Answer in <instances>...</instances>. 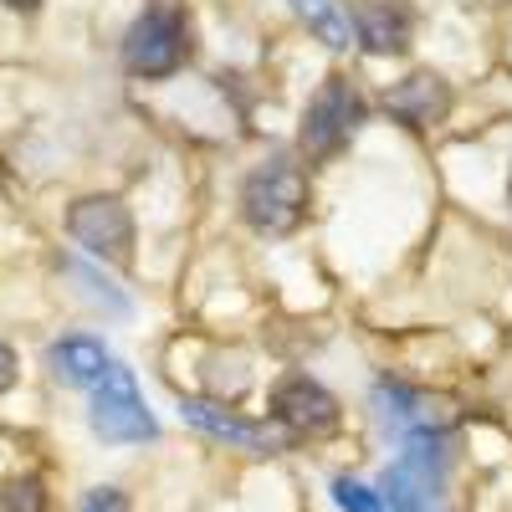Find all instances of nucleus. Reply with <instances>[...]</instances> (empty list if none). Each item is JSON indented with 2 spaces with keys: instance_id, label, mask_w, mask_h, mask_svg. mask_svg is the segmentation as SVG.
I'll list each match as a JSON object with an SVG mask.
<instances>
[{
  "instance_id": "f257e3e1",
  "label": "nucleus",
  "mask_w": 512,
  "mask_h": 512,
  "mask_svg": "<svg viewBox=\"0 0 512 512\" xmlns=\"http://www.w3.org/2000/svg\"><path fill=\"white\" fill-rule=\"evenodd\" d=\"M241 210H246V221L256 231H267V236H287L303 226V210H308V180H303V169H297L292 159H267V164H256L246 185H241Z\"/></svg>"
},
{
  "instance_id": "f03ea898",
  "label": "nucleus",
  "mask_w": 512,
  "mask_h": 512,
  "mask_svg": "<svg viewBox=\"0 0 512 512\" xmlns=\"http://www.w3.org/2000/svg\"><path fill=\"white\" fill-rule=\"evenodd\" d=\"M441 472H446V436L410 431L400 461H390V472H384V502L395 512H431Z\"/></svg>"
},
{
  "instance_id": "7ed1b4c3",
  "label": "nucleus",
  "mask_w": 512,
  "mask_h": 512,
  "mask_svg": "<svg viewBox=\"0 0 512 512\" xmlns=\"http://www.w3.org/2000/svg\"><path fill=\"white\" fill-rule=\"evenodd\" d=\"M88 420H93L98 441H108V446H134V441H154L159 436V420L139 400V384H134V374H128L123 364H113L103 374V384L93 390Z\"/></svg>"
},
{
  "instance_id": "20e7f679",
  "label": "nucleus",
  "mask_w": 512,
  "mask_h": 512,
  "mask_svg": "<svg viewBox=\"0 0 512 512\" xmlns=\"http://www.w3.org/2000/svg\"><path fill=\"white\" fill-rule=\"evenodd\" d=\"M185 52H190L185 21H180V11H169V6L144 11L123 36V67L139 72V77H169L185 62Z\"/></svg>"
},
{
  "instance_id": "39448f33",
  "label": "nucleus",
  "mask_w": 512,
  "mask_h": 512,
  "mask_svg": "<svg viewBox=\"0 0 512 512\" xmlns=\"http://www.w3.org/2000/svg\"><path fill=\"white\" fill-rule=\"evenodd\" d=\"M359 123H364V98L354 93V82H344V77L323 82V93L303 113V154L308 159H333L354 139Z\"/></svg>"
},
{
  "instance_id": "423d86ee",
  "label": "nucleus",
  "mask_w": 512,
  "mask_h": 512,
  "mask_svg": "<svg viewBox=\"0 0 512 512\" xmlns=\"http://www.w3.org/2000/svg\"><path fill=\"white\" fill-rule=\"evenodd\" d=\"M67 231L77 236V246H88L103 262H134V216L128 205L113 195H88L67 210Z\"/></svg>"
},
{
  "instance_id": "0eeeda50",
  "label": "nucleus",
  "mask_w": 512,
  "mask_h": 512,
  "mask_svg": "<svg viewBox=\"0 0 512 512\" xmlns=\"http://www.w3.org/2000/svg\"><path fill=\"white\" fill-rule=\"evenodd\" d=\"M272 415L297 436H323V431L338 425V400L323 390V384H313L308 374H287L272 390Z\"/></svg>"
},
{
  "instance_id": "6e6552de",
  "label": "nucleus",
  "mask_w": 512,
  "mask_h": 512,
  "mask_svg": "<svg viewBox=\"0 0 512 512\" xmlns=\"http://www.w3.org/2000/svg\"><path fill=\"white\" fill-rule=\"evenodd\" d=\"M364 41L369 57H395L410 47V31H415V16L405 0H359L354 6V21H349Z\"/></svg>"
},
{
  "instance_id": "1a4fd4ad",
  "label": "nucleus",
  "mask_w": 512,
  "mask_h": 512,
  "mask_svg": "<svg viewBox=\"0 0 512 512\" xmlns=\"http://www.w3.org/2000/svg\"><path fill=\"white\" fill-rule=\"evenodd\" d=\"M384 108H390L400 123H410V128H436L451 113V88L436 72H415V77L395 82L390 98H384Z\"/></svg>"
},
{
  "instance_id": "9d476101",
  "label": "nucleus",
  "mask_w": 512,
  "mask_h": 512,
  "mask_svg": "<svg viewBox=\"0 0 512 512\" xmlns=\"http://www.w3.org/2000/svg\"><path fill=\"white\" fill-rule=\"evenodd\" d=\"M180 415H185V425H200V431L221 436V441H236L246 451H277L282 446V436L272 431V425H251V420H241L221 405H210V400H185Z\"/></svg>"
},
{
  "instance_id": "9b49d317",
  "label": "nucleus",
  "mask_w": 512,
  "mask_h": 512,
  "mask_svg": "<svg viewBox=\"0 0 512 512\" xmlns=\"http://www.w3.org/2000/svg\"><path fill=\"white\" fill-rule=\"evenodd\" d=\"M47 364L62 384H77V390H98L103 374L113 369V359L98 338H62V344H52Z\"/></svg>"
},
{
  "instance_id": "f8f14e48",
  "label": "nucleus",
  "mask_w": 512,
  "mask_h": 512,
  "mask_svg": "<svg viewBox=\"0 0 512 512\" xmlns=\"http://www.w3.org/2000/svg\"><path fill=\"white\" fill-rule=\"evenodd\" d=\"M374 400H379V410H384V420L390 425H400V431L410 436V431H436V415H431V400H420L415 390H405V384H374Z\"/></svg>"
},
{
  "instance_id": "ddd939ff",
  "label": "nucleus",
  "mask_w": 512,
  "mask_h": 512,
  "mask_svg": "<svg viewBox=\"0 0 512 512\" xmlns=\"http://www.w3.org/2000/svg\"><path fill=\"white\" fill-rule=\"evenodd\" d=\"M292 11L303 16L308 26H313V36L318 41H328L333 52H344L349 41H354V26H349V16L333 6V0H292Z\"/></svg>"
},
{
  "instance_id": "4468645a",
  "label": "nucleus",
  "mask_w": 512,
  "mask_h": 512,
  "mask_svg": "<svg viewBox=\"0 0 512 512\" xmlns=\"http://www.w3.org/2000/svg\"><path fill=\"white\" fill-rule=\"evenodd\" d=\"M0 512H47L41 477H6L0 482Z\"/></svg>"
},
{
  "instance_id": "2eb2a0df",
  "label": "nucleus",
  "mask_w": 512,
  "mask_h": 512,
  "mask_svg": "<svg viewBox=\"0 0 512 512\" xmlns=\"http://www.w3.org/2000/svg\"><path fill=\"white\" fill-rule=\"evenodd\" d=\"M72 277L82 282V287H88V297H93V303H103V308H113V313H128V297L113 287V282H103L93 267H82V262H72Z\"/></svg>"
},
{
  "instance_id": "dca6fc26",
  "label": "nucleus",
  "mask_w": 512,
  "mask_h": 512,
  "mask_svg": "<svg viewBox=\"0 0 512 512\" xmlns=\"http://www.w3.org/2000/svg\"><path fill=\"white\" fill-rule=\"evenodd\" d=\"M333 502L344 507V512H384L379 492H369V487L354 482V477H338V482H333Z\"/></svg>"
},
{
  "instance_id": "f3484780",
  "label": "nucleus",
  "mask_w": 512,
  "mask_h": 512,
  "mask_svg": "<svg viewBox=\"0 0 512 512\" xmlns=\"http://www.w3.org/2000/svg\"><path fill=\"white\" fill-rule=\"evenodd\" d=\"M82 512H128V502H123V492H118V487H98V492H88Z\"/></svg>"
},
{
  "instance_id": "a211bd4d",
  "label": "nucleus",
  "mask_w": 512,
  "mask_h": 512,
  "mask_svg": "<svg viewBox=\"0 0 512 512\" xmlns=\"http://www.w3.org/2000/svg\"><path fill=\"white\" fill-rule=\"evenodd\" d=\"M11 384H16V354H11L6 344H0V395H6Z\"/></svg>"
},
{
  "instance_id": "6ab92c4d",
  "label": "nucleus",
  "mask_w": 512,
  "mask_h": 512,
  "mask_svg": "<svg viewBox=\"0 0 512 512\" xmlns=\"http://www.w3.org/2000/svg\"><path fill=\"white\" fill-rule=\"evenodd\" d=\"M6 6H16V11H31V6H41V0H6Z\"/></svg>"
}]
</instances>
